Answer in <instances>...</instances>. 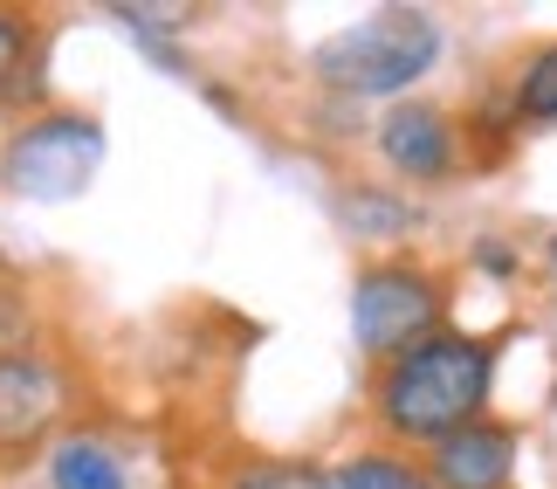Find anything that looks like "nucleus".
Wrapping results in <instances>:
<instances>
[{
  "instance_id": "nucleus-8",
  "label": "nucleus",
  "mask_w": 557,
  "mask_h": 489,
  "mask_svg": "<svg viewBox=\"0 0 557 489\" xmlns=\"http://www.w3.org/2000/svg\"><path fill=\"white\" fill-rule=\"evenodd\" d=\"M324 489H434L426 462H399V455H345L324 469Z\"/></svg>"
},
{
  "instance_id": "nucleus-15",
  "label": "nucleus",
  "mask_w": 557,
  "mask_h": 489,
  "mask_svg": "<svg viewBox=\"0 0 557 489\" xmlns=\"http://www.w3.org/2000/svg\"><path fill=\"white\" fill-rule=\"evenodd\" d=\"M550 262H557V235H550Z\"/></svg>"
},
{
  "instance_id": "nucleus-7",
  "label": "nucleus",
  "mask_w": 557,
  "mask_h": 489,
  "mask_svg": "<svg viewBox=\"0 0 557 489\" xmlns=\"http://www.w3.org/2000/svg\"><path fill=\"white\" fill-rule=\"evenodd\" d=\"M379 152L406 180H447V166H455V124L434 103H393L379 118Z\"/></svg>"
},
{
  "instance_id": "nucleus-2",
  "label": "nucleus",
  "mask_w": 557,
  "mask_h": 489,
  "mask_svg": "<svg viewBox=\"0 0 557 489\" xmlns=\"http://www.w3.org/2000/svg\"><path fill=\"white\" fill-rule=\"evenodd\" d=\"M434 56H441L434 14L379 8V14L358 21V28H337L331 41H317L310 76L324 83V90L351 97V103L358 97H399V90H413V83L434 70Z\"/></svg>"
},
{
  "instance_id": "nucleus-13",
  "label": "nucleus",
  "mask_w": 557,
  "mask_h": 489,
  "mask_svg": "<svg viewBox=\"0 0 557 489\" xmlns=\"http://www.w3.org/2000/svg\"><path fill=\"white\" fill-rule=\"evenodd\" d=\"M28 21H14V14H0V97H8V83L21 76V62H28Z\"/></svg>"
},
{
  "instance_id": "nucleus-11",
  "label": "nucleus",
  "mask_w": 557,
  "mask_h": 489,
  "mask_svg": "<svg viewBox=\"0 0 557 489\" xmlns=\"http://www.w3.org/2000/svg\"><path fill=\"white\" fill-rule=\"evenodd\" d=\"M509 103H517L523 124H557V41L550 49H537L517 70V90H509Z\"/></svg>"
},
{
  "instance_id": "nucleus-12",
  "label": "nucleus",
  "mask_w": 557,
  "mask_h": 489,
  "mask_svg": "<svg viewBox=\"0 0 557 489\" xmlns=\"http://www.w3.org/2000/svg\"><path fill=\"white\" fill-rule=\"evenodd\" d=\"M227 489H324V469H310V462H248Z\"/></svg>"
},
{
  "instance_id": "nucleus-14",
  "label": "nucleus",
  "mask_w": 557,
  "mask_h": 489,
  "mask_svg": "<svg viewBox=\"0 0 557 489\" xmlns=\"http://www.w3.org/2000/svg\"><path fill=\"white\" fill-rule=\"evenodd\" d=\"M475 262H482L488 276H509V269H517V255H509L503 242H482V248H475Z\"/></svg>"
},
{
  "instance_id": "nucleus-4",
  "label": "nucleus",
  "mask_w": 557,
  "mask_h": 489,
  "mask_svg": "<svg viewBox=\"0 0 557 489\" xmlns=\"http://www.w3.org/2000/svg\"><path fill=\"white\" fill-rule=\"evenodd\" d=\"M441 317H447V290H441L434 269H420V262L358 269V283H351V338H358L366 358H379V366H393L399 352H413L434 331H447Z\"/></svg>"
},
{
  "instance_id": "nucleus-5",
  "label": "nucleus",
  "mask_w": 557,
  "mask_h": 489,
  "mask_svg": "<svg viewBox=\"0 0 557 489\" xmlns=\"http://www.w3.org/2000/svg\"><path fill=\"white\" fill-rule=\"evenodd\" d=\"M70 407V379H62L41 352H0V455H21Z\"/></svg>"
},
{
  "instance_id": "nucleus-3",
  "label": "nucleus",
  "mask_w": 557,
  "mask_h": 489,
  "mask_svg": "<svg viewBox=\"0 0 557 489\" xmlns=\"http://www.w3.org/2000/svg\"><path fill=\"white\" fill-rule=\"evenodd\" d=\"M103 166V124L90 111H41L0 145V186L21 200H76Z\"/></svg>"
},
{
  "instance_id": "nucleus-1",
  "label": "nucleus",
  "mask_w": 557,
  "mask_h": 489,
  "mask_svg": "<svg viewBox=\"0 0 557 489\" xmlns=\"http://www.w3.org/2000/svg\"><path fill=\"white\" fill-rule=\"evenodd\" d=\"M488 387H496V345H482L468 331H434L426 345L399 352L393 366H379L372 414L385 435L434 449V441L475 428L488 407Z\"/></svg>"
},
{
  "instance_id": "nucleus-9",
  "label": "nucleus",
  "mask_w": 557,
  "mask_h": 489,
  "mask_svg": "<svg viewBox=\"0 0 557 489\" xmlns=\"http://www.w3.org/2000/svg\"><path fill=\"white\" fill-rule=\"evenodd\" d=\"M49 482L55 489H124V469L117 455L103 449V441H62V449L49 455Z\"/></svg>"
},
{
  "instance_id": "nucleus-6",
  "label": "nucleus",
  "mask_w": 557,
  "mask_h": 489,
  "mask_svg": "<svg viewBox=\"0 0 557 489\" xmlns=\"http://www.w3.org/2000/svg\"><path fill=\"white\" fill-rule=\"evenodd\" d=\"M517 428L509 420H475V428L447 435L426 449V476H434V489H509L517 482Z\"/></svg>"
},
{
  "instance_id": "nucleus-10",
  "label": "nucleus",
  "mask_w": 557,
  "mask_h": 489,
  "mask_svg": "<svg viewBox=\"0 0 557 489\" xmlns=\"http://www.w3.org/2000/svg\"><path fill=\"white\" fill-rule=\"evenodd\" d=\"M337 215H345V228H351V235H366V242H393V235L413 228V207L393 200V194H366V186L337 200Z\"/></svg>"
}]
</instances>
